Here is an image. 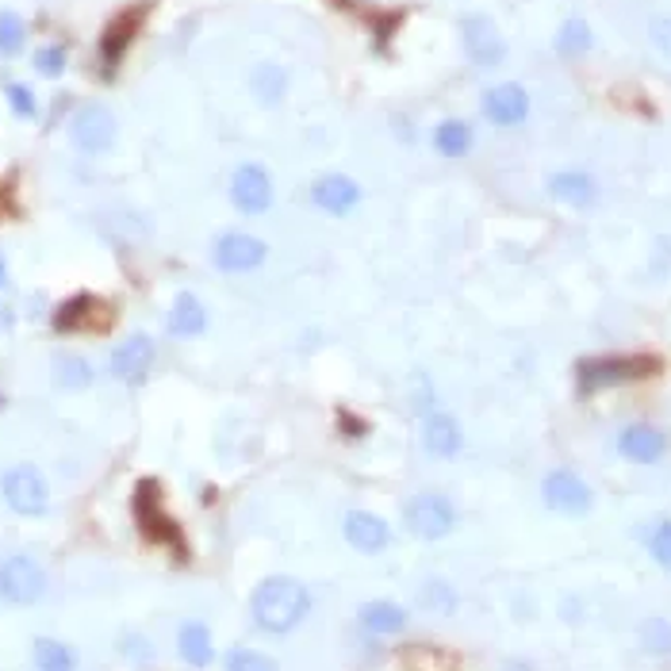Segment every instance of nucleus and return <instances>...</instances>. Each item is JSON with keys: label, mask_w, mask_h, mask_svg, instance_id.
Returning <instances> with one entry per match:
<instances>
[{"label": "nucleus", "mask_w": 671, "mask_h": 671, "mask_svg": "<svg viewBox=\"0 0 671 671\" xmlns=\"http://www.w3.org/2000/svg\"><path fill=\"white\" fill-rule=\"evenodd\" d=\"M341 534H346L349 549H357L361 557H381L392 545V526L381 514H372V510H346Z\"/></svg>", "instance_id": "14"}, {"label": "nucleus", "mask_w": 671, "mask_h": 671, "mask_svg": "<svg viewBox=\"0 0 671 671\" xmlns=\"http://www.w3.org/2000/svg\"><path fill=\"white\" fill-rule=\"evenodd\" d=\"M100 311H104V303L92 300V296H73V300H65L62 308L54 311V331L77 334V331H85V326H104L108 319L100 315Z\"/></svg>", "instance_id": "19"}, {"label": "nucleus", "mask_w": 671, "mask_h": 671, "mask_svg": "<svg viewBox=\"0 0 671 671\" xmlns=\"http://www.w3.org/2000/svg\"><path fill=\"white\" fill-rule=\"evenodd\" d=\"M641 645L653 656H671V622L668 618H648L641 625Z\"/></svg>", "instance_id": "30"}, {"label": "nucleus", "mask_w": 671, "mask_h": 671, "mask_svg": "<svg viewBox=\"0 0 671 671\" xmlns=\"http://www.w3.org/2000/svg\"><path fill=\"white\" fill-rule=\"evenodd\" d=\"M530 92L526 85L518 82H502V85H492L484 89V100H480V112H484L487 123L495 127H518V123L530 120Z\"/></svg>", "instance_id": "12"}, {"label": "nucleus", "mask_w": 671, "mask_h": 671, "mask_svg": "<svg viewBox=\"0 0 671 671\" xmlns=\"http://www.w3.org/2000/svg\"><path fill=\"white\" fill-rule=\"evenodd\" d=\"M115 381L123 384H142L154 369V338L150 334H131L120 346L112 349V361H108Z\"/></svg>", "instance_id": "15"}, {"label": "nucleus", "mask_w": 671, "mask_h": 671, "mask_svg": "<svg viewBox=\"0 0 671 671\" xmlns=\"http://www.w3.org/2000/svg\"><path fill=\"white\" fill-rule=\"evenodd\" d=\"M138 20H142V12H127V16H120V20H115V24L104 32V39H100V54H104L108 65L120 62V54L127 50V42L135 39Z\"/></svg>", "instance_id": "26"}, {"label": "nucleus", "mask_w": 671, "mask_h": 671, "mask_svg": "<svg viewBox=\"0 0 671 671\" xmlns=\"http://www.w3.org/2000/svg\"><path fill=\"white\" fill-rule=\"evenodd\" d=\"M35 70H39L42 77H58V73L65 70V50H62V47H42V50H35Z\"/></svg>", "instance_id": "34"}, {"label": "nucleus", "mask_w": 671, "mask_h": 671, "mask_svg": "<svg viewBox=\"0 0 671 671\" xmlns=\"http://www.w3.org/2000/svg\"><path fill=\"white\" fill-rule=\"evenodd\" d=\"M461 47H464V58H469L476 70H492V65H502L507 62V39L499 35L492 16H472L461 20Z\"/></svg>", "instance_id": "7"}, {"label": "nucleus", "mask_w": 671, "mask_h": 671, "mask_svg": "<svg viewBox=\"0 0 671 671\" xmlns=\"http://www.w3.org/2000/svg\"><path fill=\"white\" fill-rule=\"evenodd\" d=\"M653 372H656L653 357H618V353L587 357V361H580V369H575V388H580V396H599V392L622 388V384L653 376Z\"/></svg>", "instance_id": "2"}, {"label": "nucleus", "mask_w": 671, "mask_h": 671, "mask_svg": "<svg viewBox=\"0 0 671 671\" xmlns=\"http://www.w3.org/2000/svg\"><path fill=\"white\" fill-rule=\"evenodd\" d=\"M614 445L618 453H622V461L630 464H660L671 449L668 434L660 426H653V422H630V426H622Z\"/></svg>", "instance_id": "11"}, {"label": "nucleus", "mask_w": 671, "mask_h": 671, "mask_svg": "<svg viewBox=\"0 0 671 671\" xmlns=\"http://www.w3.org/2000/svg\"><path fill=\"white\" fill-rule=\"evenodd\" d=\"M311 203L326 215L341 219V215H353L361 208V185L346 173H326L311 185Z\"/></svg>", "instance_id": "16"}, {"label": "nucleus", "mask_w": 671, "mask_h": 671, "mask_svg": "<svg viewBox=\"0 0 671 671\" xmlns=\"http://www.w3.org/2000/svg\"><path fill=\"white\" fill-rule=\"evenodd\" d=\"M591 42H595L591 27L583 24V20H568V24L557 32V54L580 58V54H587V50H591Z\"/></svg>", "instance_id": "27"}, {"label": "nucleus", "mask_w": 671, "mask_h": 671, "mask_svg": "<svg viewBox=\"0 0 671 671\" xmlns=\"http://www.w3.org/2000/svg\"><path fill=\"white\" fill-rule=\"evenodd\" d=\"M403 526L419 542H445L457 530V507L442 492H414L403 502Z\"/></svg>", "instance_id": "3"}, {"label": "nucleus", "mask_w": 671, "mask_h": 671, "mask_svg": "<svg viewBox=\"0 0 671 671\" xmlns=\"http://www.w3.org/2000/svg\"><path fill=\"white\" fill-rule=\"evenodd\" d=\"M0 284H4V258H0Z\"/></svg>", "instance_id": "35"}, {"label": "nucleus", "mask_w": 671, "mask_h": 671, "mask_svg": "<svg viewBox=\"0 0 671 671\" xmlns=\"http://www.w3.org/2000/svg\"><path fill=\"white\" fill-rule=\"evenodd\" d=\"M223 671H281V663L273 660V656L258 653V648H231L227 660H223Z\"/></svg>", "instance_id": "29"}, {"label": "nucleus", "mask_w": 671, "mask_h": 671, "mask_svg": "<svg viewBox=\"0 0 671 671\" xmlns=\"http://www.w3.org/2000/svg\"><path fill=\"white\" fill-rule=\"evenodd\" d=\"M0 499L9 502V510L24 518H39L50 507V487L35 464H12L4 476H0Z\"/></svg>", "instance_id": "5"}, {"label": "nucleus", "mask_w": 671, "mask_h": 671, "mask_svg": "<svg viewBox=\"0 0 671 671\" xmlns=\"http://www.w3.org/2000/svg\"><path fill=\"white\" fill-rule=\"evenodd\" d=\"M203 331H208V308H203V300L192 296V291H181L170 311V334L173 338H200Z\"/></svg>", "instance_id": "20"}, {"label": "nucleus", "mask_w": 671, "mask_h": 671, "mask_svg": "<svg viewBox=\"0 0 671 671\" xmlns=\"http://www.w3.org/2000/svg\"><path fill=\"white\" fill-rule=\"evenodd\" d=\"M250 89L261 104H281L284 92H288V73L276 62H261L258 70L250 73Z\"/></svg>", "instance_id": "23"}, {"label": "nucleus", "mask_w": 671, "mask_h": 671, "mask_svg": "<svg viewBox=\"0 0 671 671\" xmlns=\"http://www.w3.org/2000/svg\"><path fill=\"white\" fill-rule=\"evenodd\" d=\"M357 622H361V630L372 633V637H396V633L407 630L411 614L392 599H372L357 607Z\"/></svg>", "instance_id": "17"}, {"label": "nucleus", "mask_w": 671, "mask_h": 671, "mask_svg": "<svg viewBox=\"0 0 671 671\" xmlns=\"http://www.w3.org/2000/svg\"><path fill=\"white\" fill-rule=\"evenodd\" d=\"M177 653L188 668H208L215 660V641H211V630L203 622H185L177 630Z\"/></svg>", "instance_id": "21"}, {"label": "nucleus", "mask_w": 671, "mask_h": 671, "mask_svg": "<svg viewBox=\"0 0 671 671\" xmlns=\"http://www.w3.org/2000/svg\"><path fill=\"white\" fill-rule=\"evenodd\" d=\"M648 557H653L663 572H671V518H660L653 526V534H648Z\"/></svg>", "instance_id": "31"}, {"label": "nucleus", "mask_w": 671, "mask_h": 671, "mask_svg": "<svg viewBox=\"0 0 671 671\" xmlns=\"http://www.w3.org/2000/svg\"><path fill=\"white\" fill-rule=\"evenodd\" d=\"M419 602H422V610H430V614L453 618L457 607H461V595H457V587L449 580H426L419 591Z\"/></svg>", "instance_id": "24"}, {"label": "nucleus", "mask_w": 671, "mask_h": 671, "mask_svg": "<svg viewBox=\"0 0 671 671\" xmlns=\"http://www.w3.org/2000/svg\"><path fill=\"white\" fill-rule=\"evenodd\" d=\"M47 595V572L27 552H12L0 560V602L9 607H35Z\"/></svg>", "instance_id": "4"}, {"label": "nucleus", "mask_w": 671, "mask_h": 671, "mask_svg": "<svg viewBox=\"0 0 671 671\" xmlns=\"http://www.w3.org/2000/svg\"><path fill=\"white\" fill-rule=\"evenodd\" d=\"M265 258H269L265 238L246 235V231H227V235H219L215 246H211V261H215L219 273H253V269L265 265Z\"/></svg>", "instance_id": "8"}, {"label": "nucleus", "mask_w": 671, "mask_h": 671, "mask_svg": "<svg viewBox=\"0 0 671 671\" xmlns=\"http://www.w3.org/2000/svg\"><path fill=\"white\" fill-rule=\"evenodd\" d=\"M311 614V591L308 583H300L296 575H269L253 587L250 595V618L261 633L281 637L291 633L296 625H303V618Z\"/></svg>", "instance_id": "1"}, {"label": "nucleus", "mask_w": 671, "mask_h": 671, "mask_svg": "<svg viewBox=\"0 0 671 671\" xmlns=\"http://www.w3.org/2000/svg\"><path fill=\"white\" fill-rule=\"evenodd\" d=\"M54 381L62 384V388H89L92 384L89 361H85V357H73V353L58 357L54 361Z\"/></svg>", "instance_id": "28"}, {"label": "nucleus", "mask_w": 671, "mask_h": 671, "mask_svg": "<svg viewBox=\"0 0 671 671\" xmlns=\"http://www.w3.org/2000/svg\"><path fill=\"white\" fill-rule=\"evenodd\" d=\"M549 196L568 208H591L599 200V181L583 170H560L549 177Z\"/></svg>", "instance_id": "18"}, {"label": "nucleus", "mask_w": 671, "mask_h": 671, "mask_svg": "<svg viewBox=\"0 0 671 671\" xmlns=\"http://www.w3.org/2000/svg\"><path fill=\"white\" fill-rule=\"evenodd\" d=\"M273 200H276V188L265 165L246 162L231 173V203H235L243 215H265V211L273 208Z\"/></svg>", "instance_id": "9"}, {"label": "nucleus", "mask_w": 671, "mask_h": 671, "mask_svg": "<svg viewBox=\"0 0 671 671\" xmlns=\"http://www.w3.org/2000/svg\"><path fill=\"white\" fill-rule=\"evenodd\" d=\"M542 499L552 514H564V518H583L595 507L591 484L572 469H552L549 476L542 480Z\"/></svg>", "instance_id": "6"}, {"label": "nucleus", "mask_w": 671, "mask_h": 671, "mask_svg": "<svg viewBox=\"0 0 671 671\" xmlns=\"http://www.w3.org/2000/svg\"><path fill=\"white\" fill-rule=\"evenodd\" d=\"M27 39V27L16 12H0V54H16Z\"/></svg>", "instance_id": "32"}, {"label": "nucleus", "mask_w": 671, "mask_h": 671, "mask_svg": "<svg viewBox=\"0 0 671 671\" xmlns=\"http://www.w3.org/2000/svg\"><path fill=\"white\" fill-rule=\"evenodd\" d=\"M419 442H422V449H426V457H434V461H457L464 449V430L453 414L426 411L422 414Z\"/></svg>", "instance_id": "13"}, {"label": "nucleus", "mask_w": 671, "mask_h": 671, "mask_svg": "<svg viewBox=\"0 0 671 671\" xmlns=\"http://www.w3.org/2000/svg\"><path fill=\"white\" fill-rule=\"evenodd\" d=\"M32 660L35 671H77V656H73L70 645L54 637H39L32 645Z\"/></svg>", "instance_id": "25"}, {"label": "nucleus", "mask_w": 671, "mask_h": 671, "mask_svg": "<svg viewBox=\"0 0 671 671\" xmlns=\"http://www.w3.org/2000/svg\"><path fill=\"white\" fill-rule=\"evenodd\" d=\"M4 97H9L12 112H16L20 120H35V115H39V100H35V92L27 89V85H9Z\"/></svg>", "instance_id": "33"}, {"label": "nucleus", "mask_w": 671, "mask_h": 671, "mask_svg": "<svg viewBox=\"0 0 671 671\" xmlns=\"http://www.w3.org/2000/svg\"><path fill=\"white\" fill-rule=\"evenodd\" d=\"M70 135L77 142V150H85V154H108L115 146L120 127H115V115L104 104H85L73 112Z\"/></svg>", "instance_id": "10"}, {"label": "nucleus", "mask_w": 671, "mask_h": 671, "mask_svg": "<svg viewBox=\"0 0 671 671\" xmlns=\"http://www.w3.org/2000/svg\"><path fill=\"white\" fill-rule=\"evenodd\" d=\"M472 142H476V131L464 120H442L434 127V150L442 158H464L472 154Z\"/></svg>", "instance_id": "22"}]
</instances>
